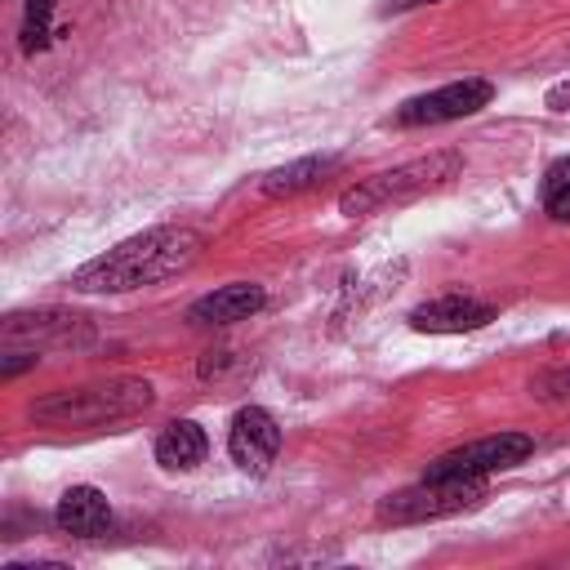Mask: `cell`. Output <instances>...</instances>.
<instances>
[{"label":"cell","instance_id":"cell-11","mask_svg":"<svg viewBox=\"0 0 570 570\" xmlns=\"http://www.w3.org/2000/svg\"><path fill=\"white\" fill-rule=\"evenodd\" d=\"M71 334H85V316L62 312V307L9 312V316H4V338H9V343H18V338H31V343H45V338L71 343Z\"/></svg>","mask_w":570,"mask_h":570},{"label":"cell","instance_id":"cell-6","mask_svg":"<svg viewBox=\"0 0 570 570\" xmlns=\"http://www.w3.org/2000/svg\"><path fill=\"white\" fill-rule=\"evenodd\" d=\"M494 98V85L481 80V76H468V80H450L432 94H419V98H405L396 107V125H445V120H463L472 111H481L485 102Z\"/></svg>","mask_w":570,"mask_h":570},{"label":"cell","instance_id":"cell-4","mask_svg":"<svg viewBox=\"0 0 570 570\" xmlns=\"http://www.w3.org/2000/svg\"><path fill=\"white\" fill-rule=\"evenodd\" d=\"M485 499V476H423L410 490H396L379 503V521L414 525V521H441L454 512H468Z\"/></svg>","mask_w":570,"mask_h":570},{"label":"cell","instance_id":"cell-2","mask_svg":"<svg viewBox=\"0 0 570 570\" xmlns=\"http://www.w3.org/2000/svg\"><path fill=\"white\" fill-rule=\"evenodd\" d=\"M151 401H156V387L147 379H107L85 387H58L31 401V419L53 428H102V423H120L151 410Z\"/></svg>","mask_w":570,"mask_h":570},{"label":"cell","instance_id":"cell-15","mask_svg":"<svg viewBox=\"0 0 570 570\" xmlns=\"http://www.w3.org/2000/svg\"><path fill=\"white\" fill-rule=\"evenodd\" d=\"M543 209L557 223H570V156L548 165V174H543Z\"/></svg>","mask_w":570,"mask_h":570},{"label":"cell","instance_id":"cell-9","mask_svg":"<svg viewBox=\"0 0 570 570\" xmlns=\"http://www.w3.org/2000/svg\"><path fill=\"white\" fill-rule=\"evenodd\" d=\"M53 525L67 539H102L111 530V503L98 485H71L53 508Z\"/></svg>","mask_w":570,"mask_h":570},{"label":"cell","instance_id":"cell-17","mask_svg":"<svg viewBox=\"0 0 570 570\" xmlns=\"http://www.w3.org/2000/svg\"><path fill=\"white\" fill-rule=\"evenodd\" d=\"M40 356H27V352H13V356H4V365H0V379H13V374H22V370H31Z\"/></svg>","mask_w":570,"mask_h":570},{"label":"cell","instance_id":"cell-7","mask_svg":"<svg viewBox=\"0 0 570 570\" xmlns=\"http://www.w3.org/2000/svg\"><path fill=\"white\" fill-rule=\"evenodd\" d=\"M276 450H281V423H276L263 405L236 410L232 432H227V454H232V463L245 468L249 476H263V472L272 468Z\"/></svg>","mask_w":570,"mask_h":570},{"label":"cell","instance_id":"cell-18","mask_svg":"<svg viewBox=\"0 0 570 570\" xmlns=\"http://www.w3.org/2000/svg\"><path fill=\"white\" fill-rule=\"evenodd\" d=\"M419 4H436V0H387V13H401V9H419Z\"/></svg>","mask_w":570,"mask_h":570},{"label":"cell","instance_id":"cell-12","mask_svg":"<svg viewBox=\"0 0 570 570\" xmlns=\"http://www.w3.org/2000/svg\"><path fill=\"white\" fill-rule=\"evenodd\" d=\"M205 454H209V441L191 419H174L156 436V463L169 472H191L196 463H205Z\"/></svg>","mask_w":570,"mask_h":570},{"label":"cell","instance_id":"cell-13","mask_svg":"<svg viewBox=\"0 0 570 570\" xmlns=\"http://www.w3.org/2000/svg\"><path fill=\"white\" fill-rule=\"evenodd\" d=\"M338 169V156H303V160H289V165H276L263 174V191L267 196H298L316 183H325V174Z\"/></svg>","mask_w":570,"mask_h":570},{"label":"cell","instance_id":"cell-14","mask_svg":"<svg viewBox=\"0 0 570 570\" xmlns=\"http://www.w3.org/2000/svg\"><path fill=\"white\" fill-rule=\"evenodd\" d=\"M53 9H58V0H27V9H22V53H40V49H49V40H53Z\"/></svg>","mask_w":570,"mask_h":570},{"label":"cell","instance_id":"cell-8","mask_svg":"<svg viewBox=\"0 0 570 570\" xmlns=\"http://www.w3.org/2000/svg\"><path fill=\"white\" fill-rule=\"evenodd\" d=\"M494 321V307L472 294H441L410 312V330L419 334H472Z\"/></svg>","mask_w":570,"mask_h":570},{"label":"cell","instance_id":"cell-5","mask_svg":"<svg viewBox=\"0 0 570 570\" xmlns=\"http://www.w3.org/2000/svg\"><path fill=\"white\" fill-rule=\"evenodd\" d=\"M530 450H534V441L525 432L481 436V441H468V445L432 459L428 463V476H490V472H503V468L521 463Z\"/></svg>","mask_w":570,"mask_h":570},{"label":"cell","instance_id":"cell-16","mask_svg":"<svg viewBox=\"0 0 570 570\" xmlns=\"http://www.w3.org/2000/svg\"><path fill=\"white\" fill-rule=\"evenodd\" d=\"M530 392H534L539 401H566V396H570V365L539 374V379L530 383Z\"/></svg>","mask_w":570,"mask_h":570},{"label":"cell","instance_id":"cell-3","mask_svg":"<svg viewBox=\"0 0 570 570\" xmlns=\"http://www.w3.org/2000/svg\"><path fill=\"white\" fill-rule=\"evenodd\" d=\"M459 169H463V156L459 151H428V156H414L405 165H392L383 174L361 178L356 187H347L338 196V209L347 218L379 214V209H392V205H405V200H419V196L445 187L450 178H459Z\"/></svg>","mask_w":570,"mask_h":570},{"label":"cell","instance_id":"cell-10","mask_svg":"<svg viewBox=\"0 0 570 570\" xmlns=\"http://www.w3.org/2000/svg\"><path fill=\"white\" fill-rule=\"evenodd\" d=\"M263 303H267L263 285H254V281H232V285H218L214 294L196 298V303L187 307V321H191V325H236V321H249Z\"/></svg>","mask_w":570,"mask_h":570},{"label":"cell","instance_id":"cell-1","mask_svg":"<svg viewBox=\"0 0 570 570\" xmlns=\"http://www.w3.org/2000/svg\"><path fill=\"white\" fill-rule=\"evenodd\" d=\"M200 254V236L187 227H147L120 245H111L107 254L80 263L71 272V289L76 294H125V289H142L156 281H169L178 272H187Z\"/></svg>","mask_w":570,"mask_h":570}]
</instances>
